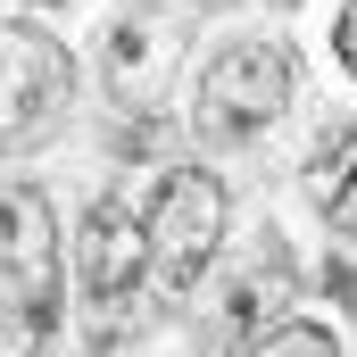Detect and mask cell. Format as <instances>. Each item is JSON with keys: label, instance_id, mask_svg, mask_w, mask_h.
I'll use <instances>...</instances> for the list:
<instances>
[{"label": "cell", "instance_id": "8992f818", "mask_svg": "<svg viewBox=\"0 0 357 357\" xmlns=\"http://www.w3.org/2000/svg\"><path fill=\"white\" fill-rule=\"evenodd\" d=\"M0 59H8V150L25 158V150L67 116V50H59V33H42L33 17H8Z\"/></svg>", "mask_w": 357, "mask_h": 357}, {"label": "cell", "instance_id": "7a4b0ae2", "mask_svg": "<svg viewBox=\"0 0 357 357\" xmlns=\"http://www.w3.org/2000/svg\"><path fill=\"white\" fill-rule=\"evenodd\" d=\"M8 233H0V274H8V357H42L59 324V241L42 191L8 183Z\"/></svg>", "mask_w": 357, "mask_h": 357}, {"label": "cell", "instance_id": "30bf717a", "mask_svg": "<svg viewBox=\"0 0 357 357\" xmlns=\"http://www.w3.org/2000/svg\"><path fill=\"white\" fill-rule=\"evenodd\" d=\"M341 67H349V75H357V0H349V8H341Z\"/></svg>", "mask_w": 357, "mask_h": 357}, {"label": "cell", "instance_id": "277c9868", "mask_svg": "<svg viewBox=\"0 0 357 357\" xmlns=\"http://www.w3.org/2000/svg\"><path fill=\"white\" fill-rule=\"evenodd\" d=\"M282 108H291V50L282 42H233L199 84V133L208 142H250Z\"/></svg>", "mask_w": 357, "mask_h": 357}, {"label": "cell", "instance_id": "9c48e42d", "mask_svg": "<svg viewBox=\"0 0 357 357\" xmlns=\"http://www.w3.org/2000/svg\"><path fill=\"white\" fill-rule=\"evenodd\" d=\"M250 357H341V341H333L324 324H299V316H291V324H274Z\"/></svg>", "mask_w": 357, "mask_h": 357}, {"label": "cell", "instance_id": "3957f363", "mask_svg": "<svg viewBox=\"0 0 357 357\" xmlns=\"http://www.w3.org/2000/svg\"><path fill=\"white\" fill-rule=\"evenodd\" d=\"M142 233H150V258H158V282L167 291H191L216 241H225V183L208 167H167L150 208H142Z\"/></svg>", "mask_w": 357, "mask_h": 357}, {"label": "cell", "instance_id": "6da1fadb", "mask_svg": "<svg viewBox=\"0 0 357 357\" xmlns=\"http://www.w3.org/2000/svg\"><path fill=\"white\" fill-rule=\"evenodd\" d=\"M75 274H84L91 349H108V341L142 333V316H150V282H158V258H150L142 216H125L116 199H91V208H84V250H75Z\"/></svg>", "mask_w": 357, "mask_h": 357}, {"label": "cell", "instance_id": "5b68a950", "mask_svg": "<svg viewBox=\"0 0 357 357\" xmlns=\"http://www.w3.org/2000/svg\"><path fill=\"white\" fill-rule=\"evenodd\" d=\"M191 25H199V0H133L116 17V33H108V91L125 108H158Z\"/></svg>", "mask_w": 357, "mask_h": 357}, {"label": "cell", "instance_id": "ba28073f", "mask_svg": "<svg viewBox=\"0 0 357 357\" xmlns=\"http://www.w3.org/2000/svg\"><path fill=\"white\" fill-rule=\"evenodd\" d=\"M282 291H291V266H282V250H266L250 282H233V307H225V333H250V324L266 316V307L282 299Z\"/></svg>", "mask_w": 357, "mask_h": 357}, {"label": "cell", "instance_id": "52a82bcc", "mask_svg": "<svg viewBox=\"0 0 357 357\" xmlns=\"http://www.w3.org/2000/svg\"><path fill=\"white\" fill-rule=\"evenodd\" d=\"M307 199H316V216H324L341 241H357V125H349V133H333V142L316 150V167H307Z\"/></svg>", "mask_w": 357, "mask_h": 357}]
</instances>
